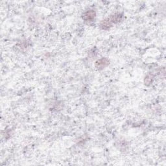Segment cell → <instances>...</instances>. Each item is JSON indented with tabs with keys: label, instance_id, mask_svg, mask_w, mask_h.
<instances>
[{
	"label": "cell",
	"instance_id": "6da1fadb",
	"mask_svg": "<svg viewBox=\"0 0 166 166\" xmlns=\"http://www.w3.org/2000/svg\"><path fill=\"white\" fill-rule=\"evenodd\" d=\"M123 15L120 13H115L110 16L106 20H103L101 23V27L103 29H108L110 27H112L113 23H116L122 19Z\"/></svg>",
	"mask_w": 166,
	"mask_h": 166
},
{
	"label": "cell",
	"instance_id": "7a4b0ae2",
	"mask_svg": "<svg viewBox=\"0 0 166 166\" xmlns=\"http://www.w3.org/2000/svg\"><path fill=\"white\" fill-rule=\"evenodd\" d=\"M95 17V12L94 10H90L83 14V19L85 21L92 22Z\"/></svg>",
	"mask_w": 166,
	"mask_h": 166
},
{
	"label": "cell",
	"instance_id": "3957f363",
	"mask_svg": "<svg viewBox=\"0 0 166 166\" xmlns=\"http://www.w3.org/2000/svg\"><path fill=\"white\" fill-rule=\"evenodd\" d=\"M109 60L106 58H102L98 60L95 63V67L97 69L102 70L104 67H107L109 64Z\"/></svg>",
	"mask_w": 166,
	"mask_h": 166
},
{
	"label": "cell",
	"instance_id": "277c9868",
	"mask_svg": "<svg viewBox=\"0 0 166 166\" xmlns=\"http://www.w3.org/2000/svg\"><path fill=\"white\" fill-rule=\"evenodd\" d=\"M151 82H152V77H151V75L147 76L145 79V83L146 84H147V83L150 84V83H151Z\"/></svg>",
	"mask_w": 166,
	"mask_h": 166
}]
</instances>
